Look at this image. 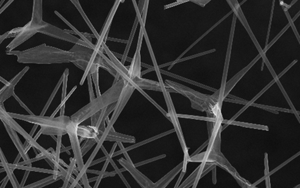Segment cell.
<instances>
[{
  "label": "cell",
  "mask_w": 300,
  "mask_h": 188,
  "mask_svg": "<svg viewBox=\"0 0 300 188\" xmlns=\"http://www.w3.org/2000/svg\"><path fill=\"white\" fill-rule=\"evenodd\" d=\"M9 54L18 56V62L21 63L51 64L63 63L72 62L73 54L58 49L47 47L45 44L25 51H10Z\"/></svg>",
  "instance_id": "cell-1"
},
{
  "label": "cell",
  "mask_w": 300,
  "mask_h": 188,
  "mask_svg": "<svg viewBox=\"0 0 300 188\" xmlns=\"http://www.w3.org/2000/svg\"><path fill=\"white\" fill-rule=\"evenodd\" d=\"M125 85V79L120 77L115 84H113L110 89L105 93L97 96L93 101H90L89 104L82 107L75 114L70 117L71 122L79 125L84 120L90 118L93 114L101 110L103 108L107 107L108 105L116 102L118 99L122 92L123 86Z\"/></svg>",
  "instance_id": "cell-2"
},
{
  "label": "cell",
  "mask_w": 300,
  "mask_h": 188,
  "mask_svg": "<svg viewBox=\"0 0 300 188\" xmlns=\"http://www.w3.org/2000/svg\"><path fill=\"white\" fill-rule=\"evenodd\" d=\"M9 116L13 118L22 119L25 121L29 122L33 124H36L39 126L45 127H56L64 129L66 130L67 126L71 122L70 117L66 116H60L58 118H52V117H47L45 116H35L33 115H21V114H16L13 113H8Z\"/></svg>",
  "instance_id": "cell-3"
},
{
  "label": "cell",
  "mask_w": 300,
  "mask_h": 188,
  "mask_svg": "<svg viewBox=\"0 0 300 188\" xmlns=\"http://www.w3.org/2000/svg\"><path fill=\"white\" fill-rule=\"evenodd\" d=\"M135 90H136V88H135L133 85L131 84L129 81L125 80V85L123 86V88L122 90L121 93H120L119 98L116 101V106L114 107V110L113 111L114 112L112 116H111V119L110 120V122L107 124V127L105 128V130L104 131L103 133L101 134V136H99V138L100 140L104 142L105 138L107 137L109 131H110L111 127H113L114 124L119 117L120 113L122 112V111L124 109L125 106L127 103L128 101L130 99L131 96L132 95V94H133Z\"/></svg>",
  "instance_id": "cell-4"
},
{
  "label": "cell",
  "mask_w": 300,
  "mask_h": 188,
  "mask_svg": "<svg viewBox=\"0 0 300 188\" xmlns=\"http://www.w3.org/2000/svg\"><path fill=\"white\" fill-rule=\"evenodd\" d=\"M70 51L73 54L72 62L79 69L86 70L94 54V49L76 44Z\"/></svg>",
  "instance_id": "cell-5"
},
{
  "label": "cell",
  "mask_w": 300,
  "mask_h": 188,
  "mask_svg": "<svg viewBox=\"0 0 300 188\" xmlns=\"http://www.w3.org/2000/svg\"><path fill=\"white\" fill-rule=\"evenodd\" d=\"M77 125L75 124L73 122H70L66 127V132L69 136L70 142H71V147L73 153H74V158L75 160L76 164H77L78 170L79 171H81L82 168H84V164L83 161L84 156L82 155L80 142L79 141V136L77 134Z\"/></svg>",
  "instance_id": "cell-6"
},
{
  "label": "cell",
  "mask_w": 300,
  "mask_h": 188,
  "mask_svg": "<svg viewBox=\"0 0 300 188\" xmlns=\"http://www.w3.org/2000/svg\"><path fill=\"white\" fill-rule=\"evenodd\" d=\"M118 162L120 164V165H122L124 167L126 170H127V171L131 173V175L133 176V177L136 179V181L140 185L141 187H151V182L144 175H142L140 171H138L133 162H129V161L125 160L124 158H121L118 160Z\"/></svg>",
  "instance_id": "cell-7"
},
{
  "label": "cell",
  "mask_w": 300,
  "mask_h": 188,
  "mask_svg": "<svg viewBox=\"0 0 300 188\" xmlns=\"http://www.w3.org/2000/svg\"><path fill=\"white\" fill-rule=\"evenodd\" d=\"M4 122V124L5 125V127H6V130H7L8 133L9 134V136L11 137V140H13V142H14V145L16 146V147L17 148V149H18L19 153L21 154V157L23 158V160H24V161L29 160V158L28 155L27 153H25V149L23 148V145L21 144V141H20V140L18 136H17L16 131L14 130V129H13L12 127H10V126L8 125V124H6V122Z\"/></svg>",
  "instance_id": "cell-8"
},
{
  "label": "cell",
  "mask_w": 300,
  "mask_h": 188,
  "mask_svg": "<svg viewBox=\"0 0 300 188\" xmlns=\"http://www.w3.org/2000/svg\"><path fill=\"white\" fill-rule=\"evenodd\" d=\"M77 134L79 137L85 139H95L99 136V129L93 126H79L77 127Z\"/></svg>",
  "instance_id": "cell-9"
},
{
  "label": "cell",
  "mask_w": 300,
  "mask_h": 188,
  "mask_svg": "<svg viewBox=\"0 0 300 188\" xmlns=\"http://www.w3.org/2000/svg\"><path fill=\"white\" fill-rule=\"evenodd\" d=\"M174 129H172V130L171 131H167L166 132V133H162V134H160V135H158V136H155L153 137H152V138H150V139H148V140H146L144 141H142V142H138L137 144H135V145H132L131 146H129V147L127 148H124L122 150H120L119 151H118L116 152H114V153L113 155V157H116V156H118V155H119L120 154H122L123 152H127V151H131V150H133L134 149H136L137 147H139V146H142L143 145H145V144L146 143H148L150 142H151V141L152 140H157L158 138H159V137H162V136H166V135H167L168 133H172V132H174Z\"/></svg>",
  "instance_id": "cell-10"
},
{
  "label": "cell",
  "mask_w": 300,
  "mask_h": 188,
  "mask_svg": "<svg viewBox=\"0 0 300 188\" xmlns=\"http://www.w3.org/2000/svg\"><path fill=\"white\" fill-rule=\"evenodd\" d=\"M14 86L15 85L10 82L9 85H5L3 88L0 90V105H3V103L14 94Z\"/></svg>",
  "instance_id": "cell-11"
},
{
  "label": "cell",
  "mask_w": 300,
  "mask_h": 188,
  "mask_svg": "<svg viewBox=\"0 0 300 188\" xmlns=\"http://www.w3.org/2000/svg\"><path fill=\"white\" fill-rule=\"evenodd\" d=\"M101 149L102 150L103 152L104 153H105V156L107 157V160H109V161H110V163H111V165H112V166L114 167V170H115V171H116V174H118V175H119V177H120V179H122V181L123 182H124V183H125V186H126V187L130 188V187H131V186H129V184L128 183V182L126 181V179H125V178L124 177V176H123V175H122V172L120 171V169H119L118 168L117 166L116 165V164L114 163V161H113V160H112V157H113L111 156V155L110 153H108V152H107L106 150H105V147H104V146H103V145H102V146H101Z\"/></svg>",
  "instance_id": "cell-12"
},
{
  "label": "cell",
  "mask_w": 300,
  "mask_h": 188,
  "mask_svg": "<svg viewBox=\"0 0 300 188\" xmlns=\"http://www.w3.org/2000/svg\"><path fill=\"white\" fill-rule=\"evenodd\" d=\"M105 141H110V142H127V143H134L136 142V138L133 136H111L107 135V137L105 138Z\"/></svg>",
  "instance_id": "cell-13"
},
{
  "label": "cell",
  "mask_w": 300,
  "mask_h": 188,
  "mask_svg": "<svg viewBox=\"0 0 300 188\" xmlns=\"http://www.w3.org/2000/svg\"><path fill=\"white\" fill-rule=\"evenodd\" d=\"M62 81H63V75L62 76L61 78H60V80H59L58 84L56 85V86H55V89L54 90V91H53V92H52V94H51V95L50 96V97H49V100H48V101L47 102V103H46V105H45V106L44 107V109L43 110L42 112H41V114H40V115H41V116H44V115H45V114L47 110H48V108H49V105H51V102H52L53 100H54V97H55V95H56V93L58 92V91L59 88H60L61 84H62Z\"/></svg>",
  "instance_id": "cell-14"
},
{
  "label": "cell",
  "mask_w": 300,
  "mask_h": 188,
  "mask_svg": "<svg viewBox=\"0 0 300 188\" xmlns=\"http://www.w3.org/2000/svg\"><path fill=\"white\" fill-rule=\"evenodd\" d=\"M137 21H138L136 19V22H135V23H134L133 30H132V31H131L130 37H129V39L128 42H127V46H126V49H125V51L124 54H123L122 57V62L121 63L123 64V65H124V64H125V61L126 60V58H127V55H128V53H129V49H130V47H131V45L132 40H133V36H134V35H135V32H136V28H137V23H138Z\"/></svg>",
  "instance_id": "cell-15"
},
{
  "label": "cell",
  "mask_w": 300,
  "mask_h": 188,
  "mask_svg": "<svg viewBox=\"0 0 300 188\" xmlns=\"http://www.w3.org/2000/svg\"><path fill=\"white\" fill-rule=\"evenodd\" d=\"M70 164L68 167V170H67V172H66V177L64 180V185H63L62 187H67V186H68V184L69 183L70 178L71 177V175L73 174V170H74L76 167V161H75V158H70Z\"/></svg>",
  "instance_id": "cell-16"
},
{
  "label": "cell",
  "mask_w": 300,
  "mask_h": 188,
  "mask_svg": "<svg viewBox=\"0 0 300 188\" xmlns=\"http://www.w3.org/2000/svg\"><path fill=\"white\" fill-rule=\"evenodd\" d=\"M96 144V140L95 139H87L86 142H84L83 146H81V152H82V155L84 156L87 152L90 151V150L92 149V146Z\"/></svg>",
  "instance_id": "cell-17"
},
{
  "label": "cell",
  "mask_w": 300,
  "mask_h": 188,
  "mask_svg": "<svg viewBox=\"0 0 300 188\" xmlns=\"http://www.w3.org/2000/svg\"><path fill=\"white\" fill-rule=\"evenodd\" d=\"M69 74V69H66L63 74V88H62V101L65 99L66 96V90H67V81H68V76Z\"/></svg>",
  "instance_id": "cell-18"
},
{
  "label": "cell",
  "mask_w": 300,
  "mask_h": 188,
  "mask_svg": "<svg viewBox=\"0 0 300 188\" xmlns=\"http://www.w3.org/2000/svg\"><path fill=\"white\" fill-rule=\"evenodd\" d=\"M99 68L97 69L95 71L92 73V74H91V76H92V78L93 79V82L94 84H95L96 94L97 96H99L101 95V91H100L99 89Z\"/></svg>",
  "instance_id": "cell-19"
},
{
  "label": "cell",
  "mask_w": 300,
  "mask_h": 188,
  "mask_svg": "<svg viewBox=\"0 0 300 188\" xmlns=\"http://www.w3.org/2000/svg\"><path fill=\"white\" fill-rule=\"evenodd\" d=\"M135 88H136V89H137V90L138 91H139V92H141V93H142V95H143L144 96H145V97H146V99H148L149 100V101H151V103H153V104H154V105H155V106H156V107H157L158 108V109H159V110H160V111H161V112H162V113H163V114H164V115H165V116H166L167 117V118H169V116H167V113L166 112V111H164V110H163L162 109V108H161V107L159 106V105H157V103H155V101H153V100H152V99H151V97H150V96H148V95H147V94H146V92H144V91H143V90H142V89H141V88H139V87H137V86H136V87H135Z\"/></svg>",
  "instance_id": "cell-20"
},
{
  "label": "cell",
  "mask_w": 300,
  "mask_h": 188,
  "mask_svg": "<svg viewBox=\"0 0 300 188\" xmlns=\"http://www.w3.org/2000/svg\"><path fill=\"white\" fill-rule=\"evenodd\" d=\"M77 86H75L74 88H73L72 89V90H71V91H70V92H69V95H66V97H65V99H64V100H62V102H61V103H60V105H59V106H58V107H57V109H56V110H55L54 111V113H53V114H52V115L51 116V117H52V118H54V117H55V115H56V114H57V113L58 112V111H60V109H61V107H62V106H63V105H65V103H66V101H67V100H68V99H69V98L70 97V95H72V94L73 93V92H74V91H75V90L76 89H77Z\"/></svg>",
  "instance_id": "cell-21"
},
{
  "label": "cell",
  "mask_w": 300,
  "mask_h": 188,
  "mask_svg": "<svg viewBox=\"0 0 300 188\" xmlns=\"http://www.w3.org/2000/svg\"><path fill=\"white\" fill-rule=\"evenodd\" d=\"M88 78V91H89V95H90V101H93L94 99H95V93H94L93 90V87H92V76L91 74H88L87 75Z\"/></svg>",
  "instance_id": "cell-22"
},
{
  "label": "cell",
  "mask_w": 300,
  "mask_h": 188,
  "mask_svg": "<svg viewBox=\"0 0 300 188\" xmlns=\"http://www.w3.org/2000/svg\"><path fill=\"white\" fill-rule=\"evenodd\" d=\"M55 179V178L54 177V175H51V176H49V177H47L44 179H42V180L36 181L34 183L29 185V186H25V187H29V188H31V187H39L41 185H43L45 183H46V182L51 180V179Z\"/></svg>",
  "instance_id": "cell-23"
},
{
  "label": "cell",
  "mask_w": 300,
  "mask_h": 188,
  "mask_svg": "<svg viewBox=\"0 0 300 188\" xmlns=\"http://www.w3.org/2000/svg\"><path fill=\"white\" fill-rule=\"evenodd\" d=\"M62 136H58V139H57V148H56V151H55V161L58 163L59 160H60V151L62 147Z\"/></svg>",
  "instance_id": "cell-24"
},
{
  "label": "cell",
  "mask_w": 300,
  "mask_h": 188,
  "mask_svg": "<svg viewBox=\"0 0 300 188\" xmlns=\"http://www.w3.org/2000/svg\"><path fill=\"white\" fill-rule=\"evenodd\" d=\"M166 157V155H161V156H158L157 157H155V158H152V159H151V160H146V161H141V162H139V163H137V164H135L134 165L136 167H138V166H142L143 165V164H146L147 163H150V162H151V161H155V160H159V159L161 158H163V157Z\"/></svg>",
  "instance_id": "cell-25"
},
{
  "label": "cell",
  "mask_w": 300,
  "mask_h": 188,
  "mask_svg": "<svg viewBox=\"0 0 300 188\" xmlns=\"http://www.w3.org/2000/svg\"><path fill=\"white\" fill-rule=\"evenodd\" d=\"M100 114H101V110L99 111L98 112L95 113V114H93V115L90 117V118H91V124H92V126H93V127H95L97 122H98V120H99V118Z\"/></svg>",
  "instance_id": "cell-26"
},
{
  "label": "cell",
  "mask_w": 300,
  "mask_h": 188,
  "mask_svg": "<svg viewBox=\"0 0 300 188\" xmlns=\"http://www.w3.org/2000/svg\"><path fill=\"white\" fill-rule=\"evenodd\" d=\"M80 180H81V182H82V183H83V186H84V187H89L90 188L91 186H90V184H89V181H88V177H87V172H85L84 174L82 175V177H81L80 179Z\"/></svg>",
  "instance_id": "cell-27"
},
{
  "label": "cell",
  "mask_w": 300,
  "mask_h": 188,
  "mask_svg": "<svg viewBox=\"0 0 300 188\" xmlns=\"http://www.w3.org/2000/svg\"><path fill=\"white\" fill-rule=\"evenodd\" d=\"M13 96H14V98H15V99L17 100V101H18V102L19 103V104H20L21 105V106H22V107H23V108H24V109H25V110L26 111H28V112H29V114H30V115H33V114H33V113H32V111H31L30 110H29V108H28V107L27 106H26V105H25L24 103H23V102H22L21 101V100L19 99V98L18 97V96H17V95H15V93H14V95H13Z\"/></svg>",
  "instance_id": "cell-28"
},
{
  "label": "cell",
  "mask_w": 300,
  "mask_h": 188,
  "mask_svg": "<svg viewBox=\"0 0 300 188\" xmlns=\"http://www.w3.org/2000/svg\"><path fill=\"white\" fill-rule=\"evenodd\" d=\"M29 172H30V171H29V170H26V172L25 173V175H24V177H23V179L22 182H21V183L19 187H24V185L25 183L26 180H27V179L28 177V175L29 174Z\"/></svg>",
  "instance_id": "cell-29"
},
{
  "label": "cell",
  "mask_w": 300,
  "mask_h": 188,
  "mask_svg": "<svg viewBox=\"0 0 300 188\" xmlns=\"http://www.w3.org/2000/svg\"><path fill=\"white\" fill-rule=\"evenodd\" d=\"M106 160H107V157H106V156H105L104 157H102V158L100 159V160H96V161H92V163L90 164V166H93V165H95V164H98V163H101V162H103V161H106Z\"/></svg>",
  "instance_id": "cell-30"
},
{
  "label": "cell",
  "mask_w": 300,
  "mask_h": 188,
  "mask_svg": "<svg viewBox=\"0 0 300 188\" xmlns=\"http://www.w3.org/2000/svg\"><path fill=\"white\" fill-rule=\"evenodd\" d=\"M38 127H39V125H36V124H34V127H33V128H32V131H31V132H30V133L29 134V136H30V137H33V135H34V133H35V131H36V129H37Z\"/></svg>",
  "instance_id": "cell-31"
},
{
  "label": "cell",
  "mask_w": 300,
  "mask_h": 188,
  "mask_svg": "<svg viewBox=\"0 0 300 188\" xmlns=\"http://www.w3.org/2000/svg\"><path fill=\"white\" fill-rule=\"evenodd\" d=\"M8 180H10V179H9V177H8V176L7 175V176H6V178L4 179V181H3V183L2 184V186H1V187H2V188H4V187H5L6 185L7 184V183H8Z\"/></svg>",
  "instance_id": "cell-32"
},
{
  "label": "cell",
  "mask_w": 300,
  "mask_h": 188,
  "mask_svg": "<svg viewBox=\"0 0 300 188\" xmlns=\"http://www.w3.org/2000/svg\"><path fill=\"white\" fill-rule=\"evenodd\" d=\"M108 40H111V41H116V42H121V43H127V40H123L120 39H113V38H108Z\"/></svg>",
  "instance_id": "cell-33"
},
{
  "label": "cell",
  "mask_w": 300,
  "mask_h": 188,
  "mask_svg": "<svg viewBox=\"0 0 300 188\" xmlns=\"http://www.w3.org/2000/svg\"><path fill=\"white\" fill-rule=\"evenodd\" d=\"M118 146V145H117V143L116 142V143L114 144V145H113V147H112V149H111V151H110V155H111V156H112V157H113V155H114V152H115V149H116V146Z\"/></svg>",
  "instance_id": "cell-34"
},
{
  "label": "cell",
  "mask_w": 300,
  "mask_h": 188,
  "mask_svg": "<svg viewBox=\"0 0 300 188\" xmlns=\"http://www.w3.org/2000/svg\"><path fill=\"white\" fill-rule=\"evenodd\" d=\"M58 163L60 164L61 166H64V167H66V168H68L69 166L67 165V164H66L65 162H64V161H62V160H60H60H59V161H58Z\"/></svg>",
  "instance_id": "cell-35"
},
{
  "label": "cell",
  "mask_w": 300,
  "mask_h": 188,
  "mask_svg": "<svg viewBox=\"0 0 300 188\" xmlns=\"http://www.w3.org/2000/svg\"><path fill=\"white\" fill-rule=\"evenodd\" d=\"M184 173H185V172H182V173H181V177H179V179H178V182H177V183H176V186H175V187H177L178 186V185H179V183H180V182H181V181L182 180V178H183V176H184V175H184Z\"/></svg>",
  "instance_id": "cell-36"
},
{
  "label": "cell",
  "mask_w": 300,
  "mask_h": 188,
  "mask_svg": "<svg viewBox=\"0 0 300 188\" xmlns=\"http://www.w3.org/2000/svg\"><path fill=\"white\" fill-rule=\"evenodd\" d=\"M21 154H20V153H19V154H18V155H17V158H16L15 161H14V164H13V165H17V164H18V162H19V160H20V158H21Z\"/></svg>",
  "instance_id": "cell-37"
},
{
  "label": "cell",
  "mask_w": 300,
  "mask_h": 188,
  "mask_svg": "<svg viewBox=\"0 0 300 188\" xmlns=\"http://www.w3.org/2000/svg\"><path fill=\"white\" fill-rule=\"evenodd\" d=\"M41 134H42V129H40V131H39V133H38L36 134V136H35L34 138H33V139H34V141H36V140H37V139L39 138V137H40V136Z\"/></svg>",
  "instance_id": "cell-38"
},
{
  "label": "cell",
  "mask_w": 300,
  "mask_h": 188,
  "mask_svg": "<svg viewBox=\"0 0 300 188\" xmlns=\"http://www.w3.org/2000/svg\"><path fill=\"white\" fill-rule=\"evenodd\" d=\"M64 108H65V105H63L60 109V116H64Z\"/></svg>",
  "instance_id": "cell-39"
},
{
  "label": "cell",
  "mask_w": 300,
  "mask_h": 188,
  "mask_svg": "<svg viewBox=\"0 0 300 188\" xmlns=\"http://www.w3.org/2000/svg\"><path fill=\"white\" fill-rule=\"evenodd\" d=\"M98 179V176H97V177H96L91 178V179H88V181H89V183H90V182H92V181H96V179Z\"/></svg>",
  "instance_id": "cell-40"
},
{
  "label": "cell",
  "mask_w": 300,
  "mask_h": 188,
  "mask_svg": "<svg viewBox=\"0 0 300 188\" xmlns=\"http://www.w3.org/2000/svg\"><path fill=\"white\" fill-rule=\"evenodd\" d=\"M32 148H33L34 151V152H35V153H36V155H39V152L37 151V149H36V148H35V147H33V146H32Z\"/></svg>",
  "instance_id": "cell-41"
},
{
  "label": "cell",
  "mask_w": 300,
  "mask_h": 188,
  "mask_svg": "<svg viewBox=\"0 0 300 188\" xmlns=\"http://www.w3.org/2000/svg\"><path fill=\"white\" fill-rule=\"evenodd\" d=\"M84 140H85V138H84V137H80V139H79V142H80V144H81V142H83V141H84Z\"/></svg>",
  "instance_id": "cell-42"
},
{
  "label": "cell",
  "mask_w": 300,
  "mask_h": 188,
  "mask_svg": "<svg viewBox=\"0 0 300 188\" xmlns=\"http://www.w3.org/2000/svg\"><path fill=\"white\" fill-rule=\"evenodd\" d=\"M4 171H6V168H4V167H3V168L0 169V172H4Z\"/></svg>",
  "instance_id": "cell-43"
},
{
  "label": "cell",
  "mask_w": 300,
  "mask_h": 188,
  "mask_svg": "<svg viewBox=\"0 0 300 188\" xmlns=\"http://www.w3.org/2000/svg\"><path fill=\"white\" fill-rule=\"evenodd\" d=\"M52 137H53V139H54L55 140H56L57 141V139H58V137H55V136H51Z\"/></svg>",
  "instance_id": "cell-44"
}]
</instances>
